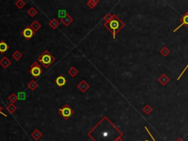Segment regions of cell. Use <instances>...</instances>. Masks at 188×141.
Instances as JSON below:
<instances>
[{
    "instance_id": "cell-1",
    "label": "cell",
    "mask_w": 188,
    "mask_h": 141,
    "mask_svg": "<svg viewBox=\"0 0 188 141\" xmlns=\"http://www.w3.org/2000/svg\"><path fill=\"white\" fill-rule=\"evenodd\" d=\"M38 61L41 62V63L44 67L47 68L55 61V58L52 56L50 53H49L48 51H45L38 58Z\"/></svg>"
},
{
    "instance_id": "cell-2",
    "label": "cell",
    "mask_w": 188,
    "mask_h": 141,
    "mask_svg": "<svg viewBox=\"0 0 188 141\" xmlns=\"http://www.w3.org/2000/svg\"><path fill=\"white\" fill-rule=\"evenodd\" d=\"M120 24H122L121 23V21H120L119 20H118V19H113V20H111V21L109 23V27L108 29L110 30V31H113V37L115 38V31H118L119 30V29L121 28V25H120Z\"/></svg>"
},
{
    "instance_id": "cell-3",
    "label": "cell",
    "mask_w": 188,
    "mask_h": 141,
    "mask_svg": "<svg viewBox=\"0 0 188 141\" xmlns=\"http://www.w3.org/2000/svg\"><path fill=\"white\" fill-rule=\"evenodd\" d=\"M42 73V70L41 68V66H39L38 63H34L31 66V70H30V74L34 77H38Z\"/></svg>"
},
{
    "instance_id": "cell-4",
    "label": "cell",
    "mask_w": 188,
    "mask_h": 141,
    "mask_svg": "<svg viewBox=\"0 0 188 141\" xmlns=\"http://www.w3.org/2000/svg\"><path fill=\"white\" fill-rule=\"evenodd\" d=\"M59 111H60V113L62 115V116H63V118H65L66 119H68V118L70 116L72 115V114L74 113V111H73L68 105H65L64 107L62 109H60Z\"/></svg>"
},
{
    "instance_id": "cell-5",
    "label": "cell",
    "mask_w": 188,
    "mask_h": 141,
    "mask_svg": "<svg viewBox=\"0 0 188 141\" xmlns=\"http://www.w3.org/2000/svg\"><path fill=\"white\" fill-rule=\"evenodd\" d=\"M22 35H23L24 38H27V40H29L34 35V31H33L30 27H27V28H25L23 30Z\"/></svg>"
},
{
    "instance_id": "cell-6",
    "label": "cell",
    "mask_w": 188,
    "mask_h": 141,
    "mask_svg": "<svg viewBox=\"0 0 188 141\" xmlns=\"http://www.w3.org/2000/svg\"><path fill=\"white\" fill-rule=\"evenodd\" d=\"M77 87H78V88L82 91V92H85V91L89 88V85L86 82L82 80V81L81 82V83L79 84Z\"/></svg>"
},
{
    "instance_id": "cell-7",
    "label": "cell",
    "mask_w": 188,
    "mask_h": 141,
    "mask_svg": "<svg viewBox=\"0 0 188 141\" xmlns=\"http://www.w3.org/2000/svg\"><path fill=\"white\" fill-rule=\"evenodd\" d=\"M10 63H11L10 60L9 59H8L6 57H4L2 60H0V65H1L3 68H8V66L10 65Z\"/></svg>"
},
{
    "instance_id": "cell-8",
    "label": "cell",
    "mask_w": 188,
    "mask_h": 141,
    "mask_svg": "<svg viewBox=\"0 0 188 141\" xmlns=\"http://www.w3.org/2000/svg\"><path fill=\"white\" fill-rule=\"evenodd\" d=\"M60 21H61L63 24H64V25L68 26L69 24L73 21V19L70 17L68 14L66 17L60 19Z\"/></svg>"
},
{
    "instance_id": "cell-9",
    "label": "cell",
    "mask_w": 188,
    "mask_h": 141,
    "mask_svg": "<svg viewBox=\"0 0 188 141\" xmlns=\"http://www.w3.org/2000/svg\"><path fill=\"white\" fill-rule=\"evenodd\" d=\"M66 79H65L63 76H59V77L56 79V83L59 87L63 86V85L66 84Z\"/></svg>"
},
{
    "instance_id": "cell-10",
    "label": "cell",
    "mask_w": 188,
    "mask_h": 141,
    "mask_svg": "<svg viewBox=\"0 0 188 141\" xmlns=\"http://www.w3.org/2000/svg\"><path fill=\"white\" fill-rule=\"evenodd\" d=\"M41 24H40L38 21H33L32 24L30 25V28H31L32 30H34V31H38V30L41 28Z\"/></svg>"
},
{
    "instance_id": "cell-11",
    "label": "cell",
    "mask_w": 188,
    "mask_h": 141,
    "mask_svg": "<svg viewBox=\"0 0 188 141\" xmlns=\"http://www.w3.org/2000/svg\"><path fill=\"white\" fill-rule=\"evenodd\" d=\"M8 46L6 43L3 42V41H2V42H0V52H1V53L3 54L4 52H5L8 50Z\"/></svg>"
},
{
    "instance_id": "cell-12",
    "label": "cell",
    "mask_w": 188,
    "mask_h": 141,
    "mask_svg": "<svg viewBox=\"0 0 188 141\" xmlns=\"http://www.w3.org/2000/svg\"><path fill=\"white\" fill-rule=\"evenodd\" d=\"M59 24H59V22H58L55 19H52V20L51 21L50 23H49V26H50L52 29H54V30H55V29H56L57 27L59 26Z\"/></svg>"
},
{
    "instance_id": "cell-13",
    "label": "cell",
    "mask_w": 188,
    "mask_h": 141,
    "mask_svg": "<svg viewBox=\"0 0 188 141\" xmlns=\"http://www.w3.org/2000/svg\"><path fill=\"white\" fill-rule=\"evenodd\" d=\"M183 24H187V25L188 26V14H186L185 16H184L183 19H182V24H181L180 26H179V27H178L176 29V30H174V31H176L177 30H179V28H180V27H182V26L183 25Z\"/></svg>"
},
{
    "instance_id": "cell-14",
    "label": "cell",
    "mask_w": 188,
    "mask_h": 141,
    "mask_svg": "<svg viewBox=\"0 0 188 141\" xmlns=\"http://www.w3.org/2000/svg\"><path fill=\"white\" fill-rule=\"evenodd\" d=\"M67 15V12H66V10H58V16H59V18H60V19L65 18Z\"/></svg>"
},
{
    "instance_id": "cell-15",
    "label": "cell",
    "mask_w": 188,
    "mask_h": 141,
    "mask_svg": "<svg viewBox=\"0 0 188 141\" xmlns=\"http://www.w3.org/2000/svg\"><path fill=\"white\" fill-rule=\"evenodd\" d=\"M12 57H13L16 60H19L22 57V54L21 53V52H19V51H16V52L13 54Z\"/></svg>"
},
{
    "instance_id": "cell-16",
    "label": "cell",
    "mask_w": 188,
    "mask_h": 141,
    "mask_svg": "<svg viewBox=\"0 0 188 141\" xmlns=\"http://www.w3.org/2000/svg\"><path fill=\"white\" fill-rule=\"evenodd\" d=\"M16 107L13 104H10L7 107V110L10 112V113H13L16 110Z\"/></svg>"
},
{
    "instance_id": "cell-17",
    "label": "cell",
    "mask_w": 188,
    "mask_h": 141,
    "mask_svg": "<svg viewBox=\"0 0 188 141\" xmlns=\"http://www.w3.org/2000/svg\"><path fill=\"white\" fill-rule=\"evenodd\" d=\"M28 87H29V88H30V90H32V91H34V90L37 87H38V84L36 83V82L31 81L30 83H29Z\"/></svg>"
},
{
    "instance_id": "cell-18",
    "label": "cell",
    "mask_w": 188,
    "mask_h": 141,
    "mask_svg": "<svg viewBox=\"0 0 188 141\" xmlns=\"http://www.w3.org/2000/svg\"><path fill=\"white\" fill-rule=\"evenodd\" d=\"M8 99H9V100L10 101L11 103H12V104L15 103V102H16V101L18 100V96H16V95L15 93H12L10 95V96H9Z\"/></svg>"
},
{
    "instance_id": "cell-19",
    "label": "cell",
    "mask_w": 188,
    "mask_h": 141,
    "mask_svg": "<svg viewBox=\"0 0 188 141\" xmlns=\"http://www.w3.org/2000/svg\"><path fill=\"white\" fill-rule=\"evenodd\" d=\"M77 73H78V71H77V70L75 68H71L68 70V74H70L72 77H75V76L77 74Z\"/></svg>"
},
{
    "instance_id": "cell-20",
    "label": "cell",
    "mask_w": 188,
    "mask_h": 141,
    "mask_svg": "<svg viewBox=\"0 0 188 141\" xmlns=\"http://www.w3.org/2000/svg\"><path fill=\"white\" fill-rule=\"evenodd\" d=\"M18 99L19 100H24L26 99V93L24 92L18 93Z\"/></svg>"
},
{
    "instance_id": "cell-21",
    "label": "cell",
    "mask_w": 188,
    "mask_h": 141,
    "mask_svg": "<svg viewBox=\"0 0 188 141\" xmlns=\"http://www.w3.org/2000/svg\"><path fill=\"white\" fill-rule=\"evenodd\" d=\"M28 14L30 15V16H32V17H33V16H35L37 14V10L33 8H30L28 10Z\"/></svg>"
},
{
    "instance_id": "cell-22",
    "label": "cell",
    "mask_w": 188,
    "mask_h": 141,
    "mask_svg": "<svg viewBox=\"0 0 188 141\" xmlns=\"http://www.w3.org/2000/svg\"><path fill=\"white\" fill-rule=\"evenodd\" d=\"M99 2V1H93V0H90L89 2H88V5L91 8H93L94 7L96 6V4Z\"/></svg>"
},
{
    "instance_id": "cell-23",
    "label": "cell",
    "mask_w": 188,
    "mask_h": 141,
    "mask_svg": "<svg viewBox=\"0 0 188 141\" xmlns=\"http://www.w3.org/2000/svg\"><path fill=\"white\" fill-rule=\"evenodd\" d=\"M16 5L18 8L21 9V8H22L25 5V2H24V1H22V0H19V1H17V2H16Z\"/></svg>"
},
{
    "instance_id": "cell-24",
    "label": "cell",
    "mask_w": 188,
    "mask_h": 141,
    "mask_svg": "<svg viewBox=\"0 0 188 141\" xmlns=\"http://www.w3.org/2000/svg\"><path fill=\"white\" fill-rule=\"evenodd\" d=\"M32 137H34V138H35V139L38 140V138H41V134L40 133V132L38 130H35L34 132H33L32 134Z\"/></svg>"
},
{
    "instance_id": "cell-25",
    "label": "cell",
    "mask_w": 188,
    "mask_h": 141,
    "mask_svg": "<svg viewBox=\"0 0 188 141\" xmlns=\"http://www.w3.org/2000/svg\"><path fill=\"white\" fill-rule=\"evenodd\" d=\"M146 131H147V132H149V134H150L151 137V138H152V139H153V140H154V141H156V140H154V138H153V136H152V135H151V133H150V132H149V129H147V127H146Z\"/></svg>"
},
{
    "instance_id": "cell-26",
    "label": "cell",
    "mask_w": 188,
    "mask_h": 141,
    "mask_svg": "<svg viewBox=\"0 0 188 141\" xmlns=\"http://www.w3.org/2000/svg\"><path fill=\"white\" fill-rule=\"evenodd\" d=\"M187 68H188V64H187V67H186V68H185V70H183V71H182V74H181V75H180V77H179V78H178V79H179V78H180V77H182V74H184V72H185V70H187Z\"/></svg>"
},
{
    "instance_id": "cell-27",
    "label": "cell",
    "mask_w": 188,
    "mask_h": 141,
    "mask_svg": "<svg viewBox=\"0 0 188 141\" xmlns=\"http://www.w3.org/2000/svg\"><path fill=\"white\" fill-rule=\"evenodd\" d=\"M0 113H1V114L3 115L4 116H5V117H6V116H7V115H5V113H2V112H1V107H0Z\"/></svg>"
},
{
    "instance_id": "cell-28",
    "label": "cell",
    "mask_w": 188,
    "mask_h": 141,
    "mask_svg": "<svg viewBox=\"0 0 188 141\" xmlns=\"http://www.w3.org/2000/svg\"><path fill=\"white\" fill-rule=\"evenodd\" d=\"M177 141H183V140H182V139H180V138H179V139H178Z\"/></svg>"
},
{
    "instance_id": "cell-29",
    "label": "cell",
    "mask_w": 188,
    "mask_h": 141,
    "mask_svg": "<svg viewBox=\"0 0 188 141\" xmlns=\"http://www.w3.org/2000/svg\"><path fill=\"white\" fill-rule=\"evenodd\" d=\"M145 141H149V140H145Z\"/></svg>"
}]
</instances>
